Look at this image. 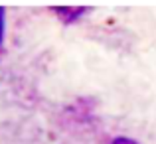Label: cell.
<instances>
[{
  "label": "cell",
  "mask_w": 156,
  "mask_h": 144,
  "mask_svg": "<svg viewBox=\"0 0 156 144\" xmlns=\"http://www.w3.org/2000/svg\"><path fill=\"white\" fill-rule=\"evenodd\" d=\"M53 14L59 18L61 24L69 26V24L77 22L79 18H83L89 12V6H51Z\"/></svg>",
  "instance_id": "1"
},
{
  "label": "cell",
  "mask_w": 156,
  "mask_h": 144,
  "mask_svg": "<svg viewBox=\"0 0 156 144\" xmlns=\"http://www.w3.org/2000/svg\"><path fill=\"white\" fill-rule=\"evenodd\" d=\"M4 36H6V8L0 6V46L4 44Z\"/></svg>",
  "instance_id": "2"
},
{
  "label": "cell",
  "mask_w": 156,
  "mask_h": 144,
  "mask_svg": "<svg viewBox=\"0 0 156 144\" xmlns=\"http://www.w3.org/2000/svg\"><path fill=\"white\" fill-rule=\"evenodd\" d=\"M109 144H140V142H136L134 138H129V136H115Z\"/></svg>",
  "instance_id": "3"
}]
</instances>
